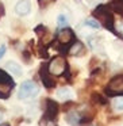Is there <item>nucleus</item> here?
<instances>
[{
  "label": "nucleus",
  "instance_id": "20e7f679",
  "mask_svg": "<svg viewBox=\"0 0 123 126\" xmlns=\"http://www.w3.org/2000/svg\"><path fill=\"white\" fill-rule=\"evenodd\" d=\"M38 92H39L38 85L31 80H26V81L22 83V85L19 88V99H23V100L31 99L35 95H38Z\"/></svg>",
  "mask_w": 123,
  "mask_h": 126
},
{
  "label": "nucleus",
  "instance_id": "0eeeda50",
  "mask_svg": "<svg viewBox=\"0 0 123 126\" xmlns=\"http://www.w3.org/2000/svg\"><path fill=\"white\" fill-rule=\"evenodd\" d=\"M57 114H58V104H57V102H54L53 99H46V102H45L43 119L54 121L55 117H57Z\"/></svg>",
  "mask_w": 123,
  "mask_h": 126
},
{
  "label": "nucleus",
  "instance_id": "6ab92c4d",
  "mask_svg": "<svg viewBox=\"0 0 123 126\" xmlns=\"http://www.w3.org/2000/svg\"><path fill=\"white\" fill-rule=\"evenodd\" d=\"M0 122H1V112H0Z\"/></svg>",
  "mask_w": 123,
  "mask_h": 126
},
{
  "label": "nucleus",
  "instance_id": "7ed1b4c3",
  "mask_svg": "<svg viewBox=\"0 0 123 126\" xmlns=\"http://www.w3.org/2000/svg\"><path fill=\"white\" fill-rule=\"evenodd\" d=\"M68 69V63H66V60L64 57H61V56H57V57H54L52 61H50V64H47V71H49V73L54 75V76H61V75L65 73V71Z\"/></svg>",
  "mask_w": 123,
  "mask_h": 126
},
{
  "label": "nucleus",
  "instance_id": "39448f33",
  "mask_svg": "<svg viewBox=\"0 0 123 126\" xmlns=\"http://www.w3.org/2000/svg\"><path fill=\"white\" fill-rule=\"evenodd\" d=\"M107 95L109 96H122L123 95V75L115 76L106 88Z\"/></svg>",
  "mask_w": 123,
  "mask_h": 126
},
{
  "label": "nucleus",
  "instance_id": "f257e3e1",
  "mask_svg": "<svg viewBox=\"0 0 123 126\" xmlns=\"http://www.w3.org/2000/svg\"><path fill=\"white\" fill-rule=\"evenodd\" d=\"M93 16L96 18V20L99 22V25H103L106 29L114 31V15H112L111 10H109L108 6H99L95 8L93 11Z\"/></svg>",
  "mask_w": 123,
  "mask_h": 126
},
{
  "label": "nucleus",
  "instance_id": "f03ea898",
  "mask_svg": "<svg viewBox=\"0 0 123 126\" xmlns=\"http://www.w3.org/2000/svg\"><path fill=\"white\" fill-rule=\"evenodd\" d=\"M15 81L12 80L11 75L4 72L3 69H0V98L7 99L11 95V91L14 90Z\"/></svg>",
  "mask_w": 123,
  "mask_h": 126
},
{
  "label": "nucleus",
  "instance_id": "2eb2a0df",
  "mask_svg": "<svg viewBox=\"0 0 123 126\" xmlns=\"http://www.w3.org/2000/svg\"><path fill=\"white\" fill-rule=\"evenodd\" d=\"M58 26H60V27H65L66 25H68V18L65 16V15H60V16H58Z\"/></svg>",
  "mask_w": 123,
  "mask_h": 126
},
{
  "label": "nucleus",
  "instance_id": "412c9836",
  "mask_svg": "<svg viewBox=\"0 0 123 126\" xmlns=\"http://www.w3.org/2000/svg\"><path fill=\"white\" fill-rule=\"evenodd\" d=\"M120 1H123V0H120Z\"/></svg>",
  "mask_w": 123,
  "mask_h": 126
},
{
  "label": "nucleus",
  "instance_id": "f3484780",
  "mask_svg": "<svg viewBox=\"0 0 123 126\" xmlns=\"http://www.w3.org/2000/svg\"><path fill=\"white\" fill-rule=\"evenodd\" d=\"M4 53H6V46H4V45H1V46H0V58L4 56Z\"/></svg>",
  "mask_w": 123,
  "mask_h": 126
},
{
  "label": "nucleus",
  "instance_id": "dca6fc26",
  "mask_svg": "<svg viewBox=\"0 0 123 126\" xmlns=\"http://www.w3.org/2000/svg\"><path fill=\"white\" fill-rule=\"evenodd\" d=\"M85 25L87 26H89V27H93V29H99V22L97 20H95V19H88V20H85Z\"/></svg>",
  "mask_w": 123,
  "mask_h": 126
},
{
  "label": "nucleus",
  "instance_id": "4468645a",
  "mask_svg": "<svg viewBox=\"0 0 123 126\" xmlns=\"http://www.w3.org/2000/svg\"><path fill=\"white\" fill-rule=\"evenodd\" d=\"M112 106L115 107V110H119V111H122V110H123V96L115 98L114 102H112Z\"/></svg>",
  "mask_w": 123,
  "mask_h": 126
},
{
  "label": "nucleus",
  "instance_id": "9d476101",
  "mask_svg": "<svg viewBox=\"0 0 123 126\" xmlns=\"http://www.w3.org/2000/svg\"><path fill=\"white\" fill-rule=\"evenodd\" d=\"M84 52H85V47L80 41H74L73 44L70 45V47H69V53H70L72 56H82Z\"/></svg>",
  "mask_w": 123,
  "mask_h": 126
},
{
  "label": "nucleus",
  "instance_id": "6e6552de",
  "mask_svg": "<svg viewBox=\"0 0 123 126\" xmlns=\"http://www.w3.org/2000/svg\"><path fill=\"white\" fill-rule=\"evenodd\" d=\"M39 73H41V80H42V83H43L45 87L46 88L54 87V79H53V76L49 73V71H47V64H45V65L41 66Z\"/></svg>",
  "mask_w": 123,
  "mask_h": 126
},
{
  "label": "nucleus",
  "instance_id": "ddd939ff",
  "mask_svg": "<svg viewBox=\"0 0 123 126\" xmlns=\"http://www.w3.org/2000/svg\"><path fill=\"white\" fill-rule=\"evenodd\" d=\"M66 121H68L69 123H72V125H76V123L81 122V117H80L79 112L72 111V112H69V114L66 115Z\"/></svg>",
  "mask_w": 123,
  "mask_h": 126
},
{
  "label": "nucleus",
  "instance_id": "f8f14e48",
  "mask_svg": "<svg viewBox=\"0 0 123 126\" xmlns=\"http://www.w3.org/2000/svg\"><path fill=\"white\" fill-rule=\"evenodd\" d=\"M55 96H58L60 99H62V100H69V99L73 96V94H72V91L69 90V88H60V90L57 91V94H55Z\"/></svg>",
  "mask_w": 123,
  "mask_h": 126
},
{
  "label": "nucleus",
  "instance_id": "9b49d317",
  "mask_svg": "<svg viewBox=\"0 0 123 126\" xmlns=\"http://www.w3.org/2000/svg\"><path fill=\"white\" fill-rule=\"evenodd\" d=\"M6 68L11 75H15V76H20V75H22V66L18 63H15V61H8Z\"/></svg>",
  "mask_w": 123,
  "mask_h": 126
},
{
  "label": "nucleus",
  "instance_id": "1a4fd4ad",
  "mask_svg": "<svg viewBox=\"0 0 123 126\" xmlns=\"http://www.w3.org/2000/svg\"><path fill=\"white\" fill-rule=\"evenodd\" d=\"M30 10H31L30 0H20V1L16 3V6H15V12H16L18 15H20V16L27 15L28 12H30Z\"/></svg>",
  "mask_w": 123,
  "mask_h": 126
},
{
  "label": "nucleus",
  "instance_id": "aec40b11",
  "mask_svg": "<svg viewBox=\"0 0 123 126\" xmlns=\"http://www.w3.org/2000/svg\"><path fill=\"white\" fill-rule=\"evenodd\" d=\"M87 126H92V125H87Z\"/></svg>",
  "mask_w": 123,
  "mask_h": 126
},
{
  "label": "nucleus",
  "instance_id": "a211bd4d",
  "mask_svg": "<svg viewBox=\"0 0 123 126\" xmlns=\"http://www.w3.org/2000/svg\"><path fill=\"white\" fill-rule=\"evenodd\" d=\"M87 1H88V4H91V6H96L100 0H87Z\"/></svg>",
  "mask_w": 123,
  "mask_h": 126
},
{
  "label": "nucleus",
  "instance_id": "423d86ee",
  "mask_svg": "<svg viewBox=\"0 0 123 126\" xmlns=\"http://www.w3.org/2000/svg\"><path fill=\"white\" fill-rule=\"evenodd\" d=\"M76 41V37H74V33L70 30V29H65L60 30L57 33V42L62 46H70L73 42Z\"/></svg>",
  "mask_w": 123,
  "mask_h": 126
}]
</instances>
